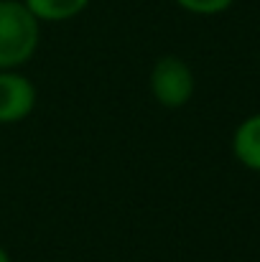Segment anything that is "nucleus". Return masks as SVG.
Returning a JSON list of instances; mask_svg holds the SVG:
<instances>
[{"label":"nucleus","instance_id":"0eeeda50","mask_svg":"<svg viewBox=\"0 0 260 262\" xmlns=\"http://www.w3.org/2000/svg\"><path fill=\"white\" fill-rule=\"evenodd\" d=\"M0 262H10V255L5 252V247L0 245Z\"/></svg>","mask_w":260,"mask_h":262},{"label":"nucleus","instance_id":"f03ea898","mask_svg":"<svg viewBox=\"0 0 260 262\" xmlns=\"http://www.w3.org/2000/svg\"><path fill=\"white\" fill-rule=\"evenodd\" d=\"M194 72L178 56H164L151 69V94L161 107L178 110L194 97Z\"/></svg>","mask_w":260,"mask_h":262},{"label":"nucleus","instance_id":"7ed1b4c3","mask_svg":"<svg viewBox=\"0 0 260 262\" xmlns=\"http://www.w3.org/2000/svg\"><path fill=\"white\" fill-rule=\"evenodd\" d=\"M38 102V92L18 69L0 72V125L23 122Z\"/></svg>","mask_w":260,"mask_h":262},{"label":"nucleus","instance_id":"20e7f679","mask_svg":"<svg viewBox=\"0 0 260 262\" xmlns=\"http://www.w3.org/2000/svg\"><path fill=\"white\" fill-rule=\"evenodd\" d=\"M232 153L245 168L260 173V112L237 125L232 135Z\"/></svg>","mask_w":260,"mask_h":262},{"label":"nucleus","instance_id":"39448f33","mask_svg":"<svg viewBox=\"0 0 260 262\" xmlns=\"http://www.w3.org/2000/svg\"><path fill=\"white\" fill-rule=\"evenodd\" d=\"M41 23H62L85 13L89 0H23Z\"/></svg>","mask_w":260,"mask_h":262},{"label":"nucleus","instance_id":"f257e3e1","mask_svg":"<svg viewBox=\"0 0 260 262\" xmlns=\"http://www.w3.org/2000/svg\"><path fill=\"white\" fill-rule=\"evenodd\" d=\"M41 43V20L23 0H0V72L21 69Z\"/></svg>","mask_w":260,"mask_h":262},{"label":"nucleus","instance_id":"423d86ee","mask_svg":"<svg viewBox=\"0 0 260 262\" xmlns=\"http://www.w3.org/2000/svg\"><path fill=\"white\" fill-rule=\"evenodd\" d=\"M235 0H176V5H181L184 10L194 13V15H217L225 13Z\"/></svg>","mask_w":260,"mask_h":262}]
</instances>
